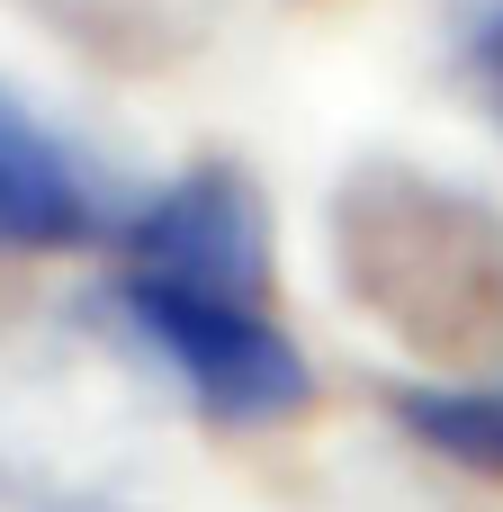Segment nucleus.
<instances>
[{
  "label": "nucleus",
  "mask_w": 503,
  "mask_h": 512,
  "mask_svg": "<svg viewBox=\"0 0 503 512\" xmlns=\"http://www.w3.org/2000/svg\"><path fill=\"white\" fill-rule=\"evenodd\" d=\"M333 279L342 297L423 369L503 360V216L396 153H369L333 189Z\"/></svg>",
  "instance_id": "nucleus-1"
},
{
  "label": "nucleus",
  "mask_w": 503,
  "mask_h": 512,
  "mask_svg": "<svg viewBox=\"0 0 503 512\" xmlns=\"http://www.w3.org/2000/svg\"><path fill=\"white\" fill-rule=\"evenodd\" d=\"M144 450V387L72 324L0 315V504H99Z\"/></svg>",
  "instance_id": "nucleus-2"
},
{
  "label": "nucleus",
  "mask_w": 503,
  "mask_h": 512,
  "mask_svg": "<svg viewBox=\"0 0 503 512\" xmlns=\"http://www.w3.org/2000/svg\"><path fill=\"white\" fill-rule=\"evenodd\" d=\"M108 306L126 315V333L234 432H261V423H288L306 414L315 396V369L306 351L270 324L261 297H225V288H189V279H153V270H126L108 288Z\"/></svg>",
  "instance_id": "nucleus-3"
},
{
  "label": "nucleus",
  "mask_w": 503,
  "mask_h": 512,
  "mask_svg": "<svg viewBox=\"0 0 503 512\" xmlns=\"http://www.w3.org/2000/svg\"><path fill=\"white\" fill-rule=\"evenodd\" d=\"M126 261L153 279L270 297V198L243 162H189L126 216Z\"/></svg>",
  "instance_id": "nucleus-4"
},
{
  "label": "nucleus",
  "mask_w": 503,
  "mask_h": 512,
  "mask_svg": "<svg viewBox=\"0 0 503 512\" xmlns=\"http://www.w3.org/2000/svg\"><path fill=\"white\" fill-rule=\"evenodd\" d=\"M99 234H126L108 180L18 90H0V252H81Z\"/></svg>",
  "instance_id": "nucleus-5"
},
{
  "label": "nucleus",
  "mask_w": 503,
  "mask_h": 512,
  "mask_svg": "<svg viewBox=\"0 0 503 512\" xmlns=\"http://www.w3.org/2000/svg\"><path fill=\"white\" fill-rule=\"evenodd\" d=\"M378 405H387V423H396L414 450H432V459H450V468H468V477H503V378H468V387L387 378Z\"/></svg>",
  "instance_id": "nucleus-6"
},
{
  "label": "nucleus",
  "mask_w": 503,
  "mask_h": 512,
  "mask_svg": "<svg viewBox=\"0 0 503 512\" xmlns=\"http://www.w3.org/2000/svg\"><path fill=\"white\" fill-rule=\"evenodd\" d=\"M27 18H45L54 36H72L99 63H171L198 45V0H18Z\"/></svg>",
  "instance_id": "nucleus-7"
},
{
  "label": "nucleus",
  "mask_w": 503,
  "mask_h": 512,
  "mask_svg": "<svg viewBox=\"0 0 503 512\" xmlns=\"http://www.w3.org/2000/svg\"><path fill=\"white\" fill-rule=\"evenodd\" d=\"M450 81L503 126V0H450Z\"/></svg>",
  "instance_id": "nucleus-8"
},
{
  "label": "nucleus",
  "mask_w": 503,
  "mask_h": 512,
  "mask_svg": "<svg viewBox=\"0 0 503 512\" xmlns=\"http://www.w3.org/2000/svg\"><path fill=\"white\" fill-rule=\"evenodd\" d=\"M63 512H117V504H63Z\"/></svg>",
  "instance_id": "nucleus-9"
}]
</instances>
